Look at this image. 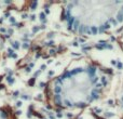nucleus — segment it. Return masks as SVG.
<instances>
[{
  "label": "nucleus",
  "mask_w": 123,
  "mask_h": 119,
  "mask_svg": "<svg viewBox=\"0 0 123 119\" xmlns=\"http://www.w3.org/2000/svg\"><path fill=\"white\" fill-rule=\"evenodd\" d=\"M121 106H122V109H123V91H122V94H121Z\"/></svg>",
  "instance_id": "f257e3e1"
}]
</instances>
